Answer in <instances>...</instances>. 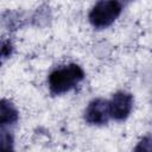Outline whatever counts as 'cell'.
<instances>
[{
	"label": "cell",
	"instance_id": "7a4b0ae2",
	"mask_svg": "<svg viewBox=\"0 0 152 152\" xmlns=\"http://www.w3.org/2000/svg\"><path fill=\"white\" fill-rule=\"evenodd\" d=\"M122 6L119 0H101L89 12L88 19L96 28L110 26L120 15Z\"/></svg>",
	"mask_w": 152,
	"mask_h": 152
},
{
	"label": "cell",
	"instance_id": "6da1fadb",
	"mask_svg": "<svg viewBox=\"0 0 152 152\" xmlns=\"http://www.w3.org/2000/svg\"><path fill=\"white\" fill-rule=\"evenodd\" d=\"M83 78V69L80 65L71 63L55 69L49 75V88L53 95H61L75 88Z\"/></svg>",
	"mask_w": 152,
	"mask_h": 152
},
{
	"label": "cell",
	"instance_id": "8992f818",
	"mask_svg": "<svg viewBox=\"0 0 152 152\" xmlns=\"http://www.w3.org/2000/svg\"><path fill=\"white\" fill-rule=\"evenodd\" d=\"M145 150V151H152V137H145L139 145L135 147V151Z\"/></svg>",
	"mask_w": 152,
	"mask_h": 152
},
{
	"label": "cell",
	"instance_id": "52a82bcc",
	"mask_svg": "<svg viewBox=\"0 0 152 152\" xmlns=\"http://www.w3.org/2000/svg\"><path fill=\"white\" fill-rule=\"evenodd\" d=\"M12 142H13L12 137L2 129V132H1V147L6 150V146H7L6 144H8V150H10V148H12Z\"/></svg>",
	"mask_w": 152,
	"mask_h": 152
},
{
	"label": "cell",
	"instance_id": "5b68a950",
	"mask_svg": "<svg viewBox=\"0 0 152 152\" xmlns=\"http://www.w3.org/2000/svg\"><path fill=\"white\" fill-rule=\"evenodd\" d=\"M19 113L15 109V107L7 100H2L0 104V124L1 126H7L12 125L18 121Z\"/></svg>",
	"mask_w": 152,
	"mask_h": 152
},
{
	"label": "cell",
	"instance_id": "3957f363",
	"mask_svg": "<svg viewBox=\"0 0 152 152\" xmlns=\"http://www.w3.org/2000/svg\"><path fill=\"white\" fill-rule=\"evenodd\" d=\"M133 108V96L126 91L115 93L109 100L110 118L118 121H122L128 118Z\"/></svg>",
	"mask_w": 152,
	"mask_h": 152
},
{
	"label": "cell",
	"instance_id": "ba28073f",
	"mask_svg": "<svg viewBox=\"0 0 152 152\" xmlns=\"http://www.w3.org/2000/svg\"><path fill=\"white\" fill-rule=\"evenodd\" d=\"M12 52V45L10 42H2V45H1V57L2 59L6 58V57H10Z\"/></svg>",
	"mask_w": 152,
	"mask_h": 152
},
{
	"label": "cell",
	"instance_id": "277c9868",
	"mask_svg": "<svg viewBox=\"0 0 152 152\" xmlns=\"http://www.w3.org/2000/svg\"><path fill=\"white\" fill-rule=\"evenodd\" d=\"M109 118V101L103 99H94L84 110V120L90 125H104Z\"/></svg>",
	"mask_w": 152,
	"mask_h": 152
}]
</instances>
